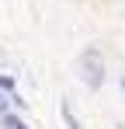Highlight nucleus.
Returning <instances> with one entry per match:
<instances>
[{"label": "nucleus", "mask_w": 125, "mask_h": 129, "mask_svg": "<svg viewBox=\"0 0 125 129\" xmlns=\"http://www.w3.org/2000/svg\"><path fill=\"white\" fill-rule=\"evenodd\" d=\"M77 70H80V80L87 87H101L104 84V63H101V56H97L94 49H87V52L80 56Z\"/></svg>", "instance_id": "f257e3e1"}, {"label": "nucleus", "mask_w": 125, "mask_h": 129, "mask_svg": "<svg viewBox=\"0 0 125 129\" xmlns=\"http://www.w3.org/2000/svg\"><path fill=\"white\" fill-rule=\"evenodd\" d=\"M122 87H125V80H122Z\"/></svg>", "instance_id": "423d86ee"}, {"label": "nucleus", "mask_w": 125, "mask_h": 129, "mask_svg": "<svg viewBox=\"0 0 125 129\" xmlns=\"http://www.w3.org/2000/svg\"><path fill=\"white\" fill-rule=\"evenodd\" d=\"M0 112H4V98H0Z\"/></svg>", "instance_id": "39448f33"}, {"label": "nucleus", "mask_w": 125, "mask_h": 129, "mask_svg": "<svg viewBox=\"0 0 125 129\" xmlns=\"http://www.w3.org/2000/svg\"><path fill=\"white\" fill-rule=\"evenodd\" d=\"M4 126H7V129H24V122H18V119H4Z\"/></svg>", "instance_id": "20e7f679"}, {"label": "nucleus", "mask_w": 125, "mask_h": 129, "mask_svg": "<svg viewBox=\"0 0 125 129\" xmlns=\"http://www.w3.org/2000/svg\"><path fill=\"white\" fill-rule=\"evenodd\" d=\"M0 87H4V91H11V87H14V80H11L7 73H0Z\"/></svg>", "instance_id": "7ed1b4c3"}, {"label": "nucleus", "mask_w": 125, "mask_h": 129, "mask_svg": "<svg viewBox=\"0 0 125 129\" xmlns=\"http://www.w3.org/2000/svg\"><path fill=\"white\" fill-rule=\"evenodd\" d=\"M59 112H62V122H66V129H80V122H77V115L70 112V105H59Z\"/></svg>", "instance_id": "f03ea898"}]
</instances>
